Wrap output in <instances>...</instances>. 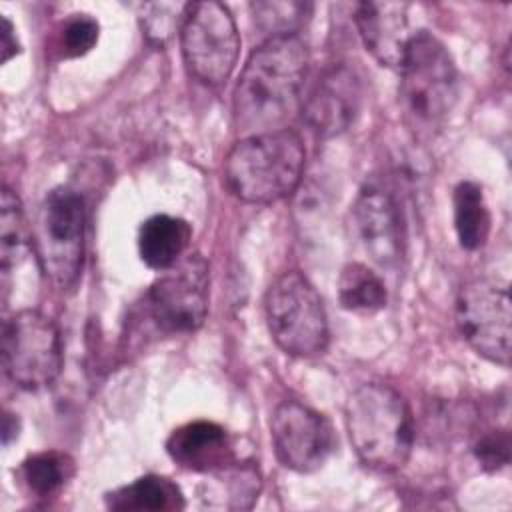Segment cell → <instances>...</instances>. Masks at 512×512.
<instances>
[{"label": "cell", "mask_w": 512, "mask_h": 512, "mask_svg": "<svg viewBox=\"0 0 512 512\" xmlns=\"http://www.w3.org/2000/svg\"><path fill=\"white\" fill-rule=\"evenodd\" d=\"M308 70V48L298 36H274L246 60L234 90V122L244 134L278 130L296 110Z\"/></svg>", "instance_id": "cell-1"}, {"label": "cell", "mask_w": 512, "mask_h": 512, "mask_svg": "<svg viewBox=\"0 0 512 512\" xmlns=\"http://www.w3.org/2000/svg\"><path fill=\"white\" fill-rule=\"evenodd\" d=\"M306 150L298 132L278 128L240 138L224 160L228 190L248 204H272L290 196L304 174Z\"/></svg>", "instance_id": "cell-2"}, {"label": "cell", "mask_w": 512, "mask_h": 512, "mask_svg": "<svg viewBox=\"0 0 512 512\" xmlns=\"http://www.w3.org/2000/svg\"><path fill=\"white\" fill-rule=\"evenodd\" d=\"M346 428L358 458L376 470H400L412 452L414 420L404 396L388 384L366 382L346 402Z\"/></svg>", "instance_id": "cell-3"}, {"label": "cell", "mask_w": 512, "mask_h": 512, "mask_svg": "<svg viewBox=\"0 0 512 512\" xmlns=\"http://www.w3.org/2000/svg\"><path fill=\"white\" fill-rule=\"evenodd\" d=\"M398 70L406 124L416 134L432 136L458 98V70L450 52L430 32H414Z\"/></svg>", "instance_id": "cell-4"}, {"label": "cell", "mask_w": 512, "mask_h": 512, "mask_svg": "<svg viewBox=\"0 0 512 512\" xmlns=\"http://www.w3.org/2000/svg\"><path fill=\"white\" fill-rule=\"evenodd\" d=\"M264 310L274 342L292 356H316L328 346V318L320 294L298 270L282 272L266 290Z\"/></svg>", "instance_id": "cell-5"}, {"label": "cell", "mask_w": 512, "mask_h": 512, "mask_svg": "<svg viewBox=\"0 0 512 512\" xmlns=\"http://www.w3.org/2000/svg\"><path fill=\"white\" fill-rule=\"evenodd\" d=\"M180 46L188 72L208 86L224 84L234 72L240 36L230 10L214 0L184 4Z\"/></svg>", "instance_id": "cell-6"}, {"label": "cell", "mask_w": 512, "mask_h": 512, "mask_svg": "<svg viewBox=\"0 0 512 512\" xmlns=\"http://www.w3.org/2000/svg\"><path fill=\"white\" fill-rule=\"evenodd\" d=\"M208 292V262L190 254L152 282L142 300V314L160 334H190L206 320Z\"/></svg>", "instance_id": "cell-7"}, {"label": "cell", "mask_w": 512, "mask_h": 512, "mask_svg": "<svg viewBox=\"0 0 512 512\" xmlns=\"http://www.w3.org/2000/svg\"><path fill=\"white\" fill-rule=\"evenodd\" d=\"M2 364L22 390L50 386L62 370V340L52 318L32 308L14 312L2 328Z\"/></svg>", "instance_id": "cell-8"}, {"label": "cell", "mask_w": 512, "mask_h": 512, "mask_svg": "<svg viewBox=\"0 0 512 512\" xmlns=\"http://www.w3.org/2000/svg\"><path fill=\"white\" fill-rule=\"evenodd\" d=\"M84 202L70 188L52 190L40 208L34 238L42 272L62 290L78 282L84 260Z\"/></svg>", "instance_id": "cell-9"}, {"label": "cell", "mask_w": 512, "mask_h": 512, "mask_svg": "<svg viewBox=\"0 0 512 512\" xmlns=\"http://www.w3.org/2000/svg\"><path fill=\"white\" fill-rule=\"evenodd\" d=\"M510 294L504 284L472 280L456 298V324L462 338L486 360L510 364Z\"/></svg>", "instance_id": "cell-10"}, {"label": "cell", "mask_w": 512, "mask_h": 512, "mask_svg": "<svg viewBox=\"0 0 512 512\" xmlns=\"http://www.w3.org/2000/svg\"><path fill=\"white\" fill-rule=\"evenodd\" d=\"M270 436L278 460L296 472L322 468L334 450L330 422L298 400H284L274 408Z\"/></svg>", "instance_id": "cell-11"}, {"label": "cell", "mask_w": 512, "mask_h": 512, "mask_svg": "<svg viewBox=\"0 0 512 512\" xmlns=\"http://www.w3.org/2000/svg\"><path fill=\"white\" fill-rule=\"evenodd\" d=\"M362 102V84L354 68L328 66L302 104V118L322 138L338 136L352 126Z\"/></svg>", "instance_id": "cell-12"}, {"label": "cell", "mask_w": 512, "mask_h": 512, "mask_svg": "<svg viewBox=\"0 0 512 512\" xmlns=\"http://www.w3.org/2000/svg\"><path fill=\"white\" fill-rule=\"evenodd\" d=\"M352 224L366 254L382 268H394L404 254L402 218L394 198L378 188L362 190L352 206Z\"/></svg>", "instance_id": "cell-13"}, {"label": "cell", "mask_w": 512, "mask_h": 512, "mask_svg": "<svg viewBox=\"0 0 512 512\" xmlns=\"http://www.w3.org/2000/svg\"><path fill=\"white\" fill-rule=\"evenodd\" d=\"M354 24L366 50L388 68H398L410 38L408 4L368 0L356 4Z\"/></svg>", "instance_id": "cell-14"}, {"label": "cell", "mask_w": 512, "mask_h": 512, "mask_svg": "<svg viewBox=\"0 0 512 512\" xmlns=\"http://www.w3.org/2000/svg\"><path fill=\"white\" fill-rule=\"evenodd\" d=\"M170 458L194 472H212L234 460L232 442L226 430L208 420H194L176 428L166 440Z\"/></svg>", "instance_id": "cell-15"}, {"label": "cell", "mask_w": 512, "mask_h": 512, "mask_svg": "<svg viewBox=\"0 0 512 512\" xmlns=\"http://www.w3.org/2000/svg\"><path fill=\"white\" fill-rule=\"evenodd\" d=\"M192 238L186 220L154 214L142 222L138 232V252L142 262L152 270H168L182 260Z\"/></svg>", "instance_id": "cell-16"}, {"label": "cell", "mask_w": 512, "mask_h": 512, "mask_svg": "<svg viewBox=\"0 0 512 512\" xmlns=\"http://www.w3.org/2000/svg\"><path fill=\"white\" fill-rule=\"evenodd\" d=\"M106 506L120 512H164V510H182L186 506L180 488L166 476L148 474L136 478L134 482L120 486L106 494Z\"/></svg>", "instance_id": "cell-17"}, {"label": "cell", "mask_w": 512, "mask_h": 512, "mask_svg": "<svg viewBox=\"0 0 512 512\" xmlns=\"http://www.w3.org/2000/svg\"><path fill=\"white\" fill-rule=\"evenodd\" d=\"M32 248L34 240L28 232L22 204L10 188H4L0 198V262L4 282L28 258Z\"/></svg>", "instance_id": "cell-18"}, {"label": "cell", "mask_w": 512, "mask_h": 512, "mask_svg": "<svg viewBox=\"0 0 512 512\" xmlns=\"http://www.w3.org/2000/svg\"><path fill=\"white\" fill-rule=\"evenodd\" d=\"M454 228L464 250H478L490 234V210L476 182H460L454 188Z\"/></svg>", "instance_id": "cell-19"}, {"label": "cell", "mask_w": 512, "mask_h": 512, "mask_svg": "<svg viewBox=\"0 0 512 512\" xmlns=\"http://www.w3.org/2000/svg\"><path fill=\"white\" fill-rule=\"evenodd\" d=\"M338 300L344 310L356 314H374L388 302L382 278L366 264L350 262L338 278Z\"/></svg>", "instance_id": "cell-20"}, {"label": "cell", "mask_w": 512, "mask_h": 512, "mask_svg": "<svg viewBox=\"0 0 512 512\" xmlns=\"http://www.w3.org/2000/svg\"><path fill=\"white\" fill-rule=\"evenodd\" d=\"M74 474V460L58 450H44L30 454L22 466L20 476L26 488L36 496L56 494Z\"/></svg>", "instance_id": "cell-21"}, {"label": "cell", "mask_w": 512, "mask_h": 512, "mask_svg": "<svg viewBox=\"0 0 512 512\" xmlns=\"http://www.w3.org/2000/svg\"><path fill=\"white\" fill-rule=\"evenodd\" d=\"M254 22L262 28L268 38L274 36H296V30L310 18L312 4L306 2H254Z\"/></svg>", "instance_id": "cell-22"}, {"label": "cell", "mask_w": 512, "mask_h": 512, "mask_svg": "<svg viewBox=\"0 0 512 512\" xmlns=\"http://www.w3.org/2000/svg\"><path fill=\"white\" fill-rule=\"evenodd\" d=\"M98 22L88 14H72L60 32V50L68 58L84 56L98 42Z\"/></svg>", "instance_id": "cell-23"}, {"label": "cell", "mask_w": 512, "mask_h": 512, "mask_svg": "<svg viewBox=\"0 0 512 512\" xmlns=\"http://www.w3.org/2000/svg\"><path fill=\"white\" fill-rule=\"evenodd\" d=\"M510 448H512L510 432L502 428V430L484 432L476 440L472 452L484 470L496 472L510 464Z\"/></svg>", "instance_id": "cell-24"}, {"label": "cell", "mask_w": 512, "mask_h": 512, "mask_svg": "<svg viewBox=\"0 0 512 512\" xmlns=\"http://www.w3.org/2000/svg\"><path fill=\"white\" fill-rule=\"evenodd\" d=\"M2 30H0V50H2V62H8L12 56H16L20 52L18 40H16V32L12 22L2 16Z\"/></svg>", "instance_id": "cell-25"}, {"label": "cell", "mask_w": 512, "mask_h": 512, "mask_svg": "<svg viewBox=\"0 0 512 512\" xmlns=\"http://www.w3.org/2000/svg\"><path fill=\"white\" fill-rule=\"evenodd\" d=\"M18 436V418L16 414H10V412H4V418H2V444L8 446L12 438Z\"/></svg>", "instance_id": "cell-26"}]
</instances>
